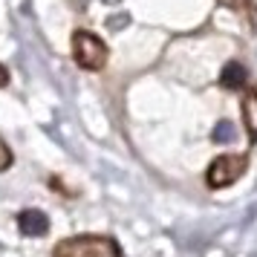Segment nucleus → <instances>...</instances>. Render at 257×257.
Listing matches in <instances>:
<instances>
[{
    "instance_id": "f257e3e1",
    "label": "nucleus",
    "mask_w": 257,
    "mask_h": 257,
    "mask_svg": "<svg viewBox=\"0 0 257 257\" xmlns=\"http://www.w3.org/2000/svg\"><path fill=\"white\" fill-rule=\"evenodd\" d=\"M52 257H124L113 234H72L52 245Z\"/></svg>"
},
{
    "instance_id": "f03ea898",
    "label": "nucleus",
    "mask_w": 257,
    "mask_h": 257,
    "mask_svg": "<svg viewBox=\"0 0 257 257\" xmlns=\"http://www.w3.org/2000/svg\"><path fill=\"white\" fill-rule=\"evenodd\" d=\"M248 171V156L245 153H220L217 159H211L205 168V185L211 191H222L240 182L243 174Z\"/></svg>"
},
{
    "instance_id": "7ed1b4c3",
    "label": "nucleus",
    "mask_w": 257,
    "mask_h": 257,
    "mask_svg": "<svg viewBox=\"0 0 257 257\" xmlns=\"http://www.w3.org/2000/svg\"><path fill=\"white\" fill-rule=\"evenodd\" d=\"M72 58L75 64L87 72H101L107 67V58H110V49L98 35L87 32V29H75L72 32Z\"/></svg>"
},
{
    "instance_id": "20e7f679",
    "label": "nucleus",
    "mask_w": 257,
    "mask_h": 257,
    "mask_svg": "<svg viewBox=\"0 0 257 257\" xmlns=\"http://www.w3.org/2000/svg\"><path fill=\"white\" fill-rule=\"evenodd\" d=\"M240 116L248 136V145H257V87H243L240 95Z\"/></svg>"
},
{
    "instance_id": "39448f33",
    "label": "nucleus",
    "mask_w": 257,
    "mask_h": 257,
    "mask_svg": "<svg viewBox=\"0 0 257 257\" xmlns=\"http://www.w3.org/2000/svg\"><path fill=\"white\" fill-rule=\"evenodd\" d=\"M18 228L24 237H44L49 231V217L41 208H26L18 214Z\"/></svg>"
},
{
    "instance_id": "423d86ee",
    "label": "nucleus",
    "mask_w": 257,
    "mask_h": 257,
    "mask_svg": "<svg viewBox=\"0 0 257 257\" xmlns=\"http://www.w3.org/2000/svg\"><path fill=\"white\" fill-rule=\"evenodd\" d=\"M220 87L225 90H234V93H240L243 87H248V72L240 61H228L220 72Z\"/></svg>"
},
{
    "instance_id": "0eeeda50",
    "label": "nucleus",
    "mask_w": 257,
    "mask_h": 257,
    "mask_svg": "<svg viewBox=\"0 0 257 257\" xmlns=\"http://www.w3.org/2000/svg\"><path fill=\"white\" fill-rule=\"evenodd\" d=\"M211 139L220 142V145L231 142L234 139V124H231V121H217V127L211 130Z\"/></svg>"
},
{
    "instance_id": "6e6552de",
    "label": "nucleus",
    "mask_w": 257,
    "mask_h": 257,
    "mask_svg": "<svg viewBox=\"0 0 257 257\" xmlns=\"http://www.w3.org/2000/svg\"><path fill=\"white\" fill-rule=\"evenodd\" d=\"M12 162H15L12 148H9L6 142L0 139V174H3V171H9V168H12Z\"/></svg>"
},
{
    "instance_id": "1a4fd4ad",
    "label": "nucleus",
    "mask_w": 257,
    "mask_h": 257,
    "mask_svg": "<svg viewBox=\"0 0 257 257\" xmlns=\"http://www.w3.org/2000/svg\"><path fill=\"white\" fill-rule=\"evenodd\" d=\"M6 84H9V70L0 64V87H6Z\"/></svg>"
}]
</instances>
